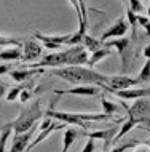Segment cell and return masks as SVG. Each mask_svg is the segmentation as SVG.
Segmentation results:
<instances>
[{
  "label": "cell",
  "mask_w": 150,
  "mask_h": 152,
  "mask_svg": "<svg viewBox=\"0 0 150 152\" xmlns=\"http://www.w3.org/2000/svg\"><path fill=\"white\" fill-rule=\"evenodd\" d=\"M50 74L74 85H96L99 88L109 80V75L93 71L88 66L86 67L85 66H66V67L50 69Z\"/></svg>",
  "instance_id": "obj_1"
},
{
  "label": "cell",
  "mask_w": 150,
  "mask_h": 152,
  "mask_svg": "<svg viewBox=\"0 0 150 152\" xmlns=\"http://www.w3.org/2000/svg\"><path fill=\"white\" fill-rule=\"evenodd\" d=\"M43 117H50L54 118V120H59L66 125H75L80 126V128L86 130L90 126V122H99V120H110L112 115H107V114H86V112H59V110H54V107H51L43 112Z\"/></svg>",
  "instance_id": "obj_2"
},
{
  "label": "cell",
  "mask_w": 150,
  "mask_h": 152,
  "mask_svg": "<svg viewBox=\"0 0 150 152\" xmlns=\"http://www.w3.org/2000/svg\"><path fill=\"white\" fill-rule=\"evenodd\" d=\"M42 117H43L42 104H40L38 99H35L32 104L26 106L13 122H8L5 125L0 126V130L2 128H11L14 133H26V131H29L32 128V126H35V123H37Z\"/></svg>",
  "instance_id": "obj_3"
},
{
  "label": "cell",
  "mask_w": 150,
  "mask_h": 152,
  "mask_svg": "<svg viewBox=\"0 0 150 152\" xmlns=\"http://www.w3.org/2000/svg\"><path fill=\"white\" fill-rule=\"evenodd\" d=\"M123 109L128 112V117H133L137 122V125H150V101L149 98L134 101L131 107H128L123 101H120Z\"/></svg>",
  "instance_id": "obj_4"
},
{
  "label": "cell",
  "mask_w": 150,
  "mask_h": 152,
  "mask_svg": "<svg viewBox=\"0 0 150 152\" xmlns=\"http://www.w3.org/2000/svg\"><path fill=\"white\" fill-rule=\"evenodd\" d=\"M105 48H115L118 53L120 59H121V67L123 71L126 69V66L129 64V56H131V40L128 37H120V39H112L104 42Z\"/></svg>",
  "instance_id": "obj_5"
},
{
  "label": "cell",
  "mask_w": 150,
  "mask_h": 152,
  "mask_svg": "<svg viewBox=\"0 0 150 152\" xmlns=\"http://www.w3.org/2000/svg\"><path fill=\"white\" fill-rule=\"evenodd\" d=\"M136 85H141V82L137 79L129 77V75H113V77L109 75L107 83L102 85L101 88H104V90H107V91L113 93V91H120V90L133 88V87H136Z\"/></svg>",
  "instance_id": "obj_6"
},
{
  "label": "cell",
  "mask_w": 150,
  "mask_h": 152,
  "mask_svg": "<svg viewBox=\"0 0 150 152\" xmlns=\"http://www.w3.org/2000/svg\"><path fill=\"white\" fill-rule=\"evenodd\" d=\"M128 29H129V24H128V21H126V18H125V16H120V18L117 19V21L113 23L102 35H101L99 40L104 43V42L112 40V39H120V37L126 35Z\"/></svg>",
  "instance_id": "obj_7"
},
{
  "label": "cell",
  "mask_w": 150,
  "mask_h": 152,
  "mask_svg": "<svg viewBox=\"0 0 150 152\" xmlns=\"http://www.w3.org/2000/svg\"><path fill=\"white\" fill-rule=\"evenodd\" d=\"M35 130H37V125L32 126L29 131H26V133H14L13 134V141H11L10 152H26L29 144H30V139L34 138Z\"/></svg>",
  "instance_id": "obj_8"
},
{
  "label": "cell",
  "mask_w": 150,
  "mask_h": 152,
  "mask_svg": "<svg viewBox=\"0 0 150 152\" xmlns=\"http://www.w3.org/2000/svg\"><path fill=\"white\" fill-rule=\"evenodd\" d=\"M42 50L43 47L38 45L35 40H27L22 43V56L21 61L22 63H30V61H37L42 56Z\"/></svg>",
  "instance_id": "obj_9"
},
{
  "label": "cell",
  "mask_w": 150,
  "mask_h": 152,
  "mask_svg": "<svg viewBox=\"0 0 150 152\" xmlns=\"http://www.w3.org/2000/svg\"><path fill=\"white\" fill-rule=\"evenodd\" d=\"M56 94L62 96V94H78V96H98L99 94V87L96 85H77L74 88H67V90H54Z\"/></svg>",
  "instance_id": "obj_10"
},
{
  "label": "cell",
  "mask_w": 150,
  "mask_h": 152,
  "mask_svg": "<svg viewBox=\"0 0 150 152\" xmlns=\"http://www.w3.org/2000/svg\"><path fill=\"white\" fill-rule=\"evenodd\" d=\"M112 94H115L120 99H142V98H150V87L120 90V91H113Z\"/></svg>",
  "instance_id": "obj_11"
},
{
  "label": "cell",
  "mask_w": 150,
  "mask_h": 152,
  "mask_svg": "<svg viewBox=\"0 0 150 152\" xmlns=\"http://www.w3.org/2000/svg\"><path fill=\"white\" fill-rule=\"evenodd\" d=\"M64 125H66V123H62V122L54 120V118H53L51 125H50V126H46V128H43V130H40V133L37 134V138H35V139H32V142L29 144V147H27V151H26V152H30L32 149H34V147H37V146L40 144V142H43V141H45V139H46L48 136H50V134L53 133V131L61 130Z\"/></svg>",
  "instance_id": "obj_12"
},
{
  "label": "cell",
  "mask_w": 150,
  "mask_h": 152,
  "mask_svg": "<svg viewBox=\"0 0 150 152\" xmlns=\"http://www.w3.org/2000/svg\"><path fill=\"white\" fill-rule=\"evenodd\" d=\"M118 133V126H110V128L107 130H98V131H85L83 136H88L91 139H102L105 142V147H107L110 142L113 141V138H115V134Z\"/></svg>",
  "instance_id": "obj_13"
},
{
  "label": "cell",
  "mask_w": 150,
  "mask_h": 152,
  "mask_svg": "<svg viewBox=\"0 0 150 152\" xmlns=\"http://www.w3.org/2000/svg\"><path fill=\"white\" fill-rule=\"evenodd\" d=\"M45 72V69H11L10 71V77L18 83H22V82L32 79V77H38Z\"/></svg>",
  "instance_id": "obj_14"
},
{
  "label": "cell",
  "mask_w": 150,
  "mask_h": 152,
  "mask_svg": "<svg viewBox=\"0 0 150 152\" xmlns=\"http://www.w3.org/2000/svg\"><path fill=\"white\" fill-rule=\"evenodd\" d=\"M80 134H83V131H78L77 128H67L62 136V149H61V152H69V149L72 147V144L77 141V138Z\"/></svg>",
  "instance_id": "obj_15"
},
{
  "label": "cell",
  "mask_w": 150,
  "mask_h": 152,
  "mask_svg": "<svg viewBox=\"0 0 150 152\" xmlns=\"http://www.w3.org/2000/svg\"><path fill=\"white\" fill-rule=\"evenodd\" d=\"M112 55V50L110 48H105V47H102V48H99V50H96L94 53H91V56L88 58V67L90 69H93L98 63H101V61H104L105 58H109V56Z\"/></svg>",
  "instance_id": "obj_16"
},
{
  "label": "cell",
  "mask_w": 150,
  "mask_h": 152,
  "mask_svg": "<svg viewBox=\"0 0 150 152\" xmlns=\"http://www.w3.org/2000/svg\"><path fill=\"white\" fill-rule=\"evenodd\" d=\"M22 47H10L0 51V61H21Z\"/></svg>",
  "instance_id": "obj_17"
},
{
  "label": "cell",
  "mask_w": 150,
  "mask_h": 152,
  "mask_svg": "<svg viewBox=\"0 0 150 152\" xmlns=\"http://www.w3.org/2000/svg\"><path fill=\"white\" fill-rule=\"evenodd\" d=\"M82 45L85 47V50L91 51V53H94L96 50L102 48V42H101L99 39H96V37H93V35H88V34L83 35V43Z\"/></svg>",
  "instance_id": "obj_18"
},
{
  "label": "cell",
  "mask_w": 150,
  "mask_h": 152,
  "mask_svg": "<svg viewBox=\"0 0 150 152\" xmlns=\"http://www.w3.org/2000/svg\"><path fill=\"white\" fill-rule=\"evenodd\" d=\"M134 126H137V122H136L133 117H128L126 120H125V123H123V125L120 126V130H118V133L115 134V138H113V141H120V139L123 138L125 134L128 133V131H131L133 128H134Z\"/></svg>",
  "instance_id": "obj_19"
},
{
  "label": "cell",
  "mask_w": 150,
  "mask_h": 152,
  "mask_svg": "<svg viewBox=\"0 0 150 152\" xmlns=\"http://www.w3.org/2000/svg\"><path fill=\"white\" fill-rule=\"evenodd\" d=\"M101 106H102V114H107V115H112L113 114H118L120 112V107L115 104V102L109 101L105 96H101Z\"/></svg>",
  "instance_id": "obj_20"
},
{
  "label": "cell",
  "mask_w": 150,
  "mask_h": 152,
  "mask_svg": "<svg viewBox=\"0 0 150 152\" xmlns=\"http://www.w3.org/2000/svg\"><path fill=\"white\" fill-rule=\"evenodd\" d=\"M0 47H22V42L16 37H8V35H0Z\"/></svg>",
  "instance_id": "obj_21"
},
{
  "label": "cell",
  "mask_w": 150,
  "mask_h": 152,
  "mask_svg": "<svg viewBox=\"0 0 150 152\" xmlns=\"http://www.w3.org/2000/svg\"><path fill=\"white\" fill-rule=\"evenodd\" d=\"M126 21L129 24V27H131V32H133V37H136V29H137V13H134L133 10H129L126 7Z\"/></svg>",
  "instance_id": "obj_22"
},
{
  "label": "cell",
  "mask_w": 150,
  "mask_h": 152,
  "mask_svg": "<svg viewBox=\"0 0 150 152\" xmlns=\"http://www.w3.org/2000/svg\"><path fill=\"white\" fill-rule=\"evenodd\" d=\"M137 80L141 83H147L150 82V59H147L142 66V69L139 71V75H137Z\"/></svg>",
  "instance_id": "obj_23"
},
{
  "label": "cell",
  "mask_w": 150,
  "mask_h": 152,
  "mask_svg": "<svg viewBox=\"0 0 150 152\" xmlns=\"http://www.w3.org/2000/svg\"><path fill=\"white\" fill-rule=\"evenodd\" d=\"M21 91H22L21 83L16 85V87H13V88H10V90H8V93H7V96H5V101H7V102L18 101V99H19V94H21Z\"/></svg>",
  "instance_id": "obj_24"
},
{
  "label": "cell",
  "mask_w": 150,
  "mask_h": 152,
  "mask_svg": "<svg viewBox=\"0 0 150 152\" xmlns=\"http://www.w3.org/2000/svg\"><path fill=\"white\" fill-rule=\"evenodd\" d=\"M11 128H2L0 130V152H5V147H7V142H8V138L11 134Z\"/></svg>",
  "instance_id": "obj_25"
},
{
  "label": "cell",
  "mask_w": 150,
  "mask_h": 152,
  "mask_svg": "<svg viewBox=\"0 0 150 152\" xmlns=\"http://www.w3.org/2000/svg\"><path fill=\"white\" fill-rule=\"evenodd\" d=\"M137 144H139V141H128V142H123V144L115 146L110 152H126L129 149H134Z\"/></svg>",
  "instance_id": "obj_26"
},
{
  "label": "cell",
  "mask_w": 150,
  "mask_h": 152,
  "mask_svg": "<svg viewBox=\"0 0 150 152\" xmlns=\"http://www.w3.org/2000/svg\"><path fill=\"white\" fill-rule=\"evenodd\" d=\"M128 8H129V10H133L137 15H141L142 11H145V8H144V5H142L141 0H128Z\"/></svg>",
  "instance_id": "obj_27"
},
{
  "label": "cell",
  "mask_w": 150,
  "mask_h": 152,
  "mask_svg": "<svg viewBox=\"0 0 150 152\" xmlns=\"http://www.w3.org/2000/svg\"><path fill=\"white\" fill-rule=\"evenodd\" d=\"M37 40H40V42H42V47L46 48V50H59V48H61V45L53 43V42H48V40H45V39H37Z\"/></svg>",
  "instance_id": "obj_28"
},
{
  "label": "cell",
  "mask_w": 150,
  "mask_h": 152,
  "mask_svg": "<svg viewBox=\"0 0 150 152\" xmlns=\"http://www.w3.org/2000/svg\"><path fill=\"white\" fill-rule=\"evenodd\" d=\"M32 94H34V93H32V90H22L21 94H19V99L18 101L22 102V104H26V102L32 98Z\"/></svg>",
  "instance_id": "obj_29"
},
{
  "label": "cell",
  "mask_w": 150,
  "mask_h": 152,
  "mask_svg": "<svg viewBox=\"0 0 150 152\" xmlns=\"http://www.w3.org/2000/svg\"><path fill=\"white\" fill-rule=\"evenodd\" d=\"M96 149V144H94V139H91V138H88V142L83 146V149L82 152H94Z\"/></svg>",
  "instance_id": "obj_30"
},
{
  "label": "cell",
  "mask_w": 150,
  "mask_h": 152,
  "mask_svg": "<svg viewBox=\"0 0 150 152\" xmlns=\"http://www.w3.org/2000/svg\"><path fill=\"white\" fill-rule=\"evenodd\" d=\"M8 83H5L3 80H0V101L2 99H5V96H7V93H8Z\"/></svg>",
  "instance_id": "obj_31"
},
{
  "label": "cell",
  "mask_w": 150,
  "mask_h": 152,
  "mask_svg": "<svg viewBox=\"0 0 150 152\" xmlns=\"http://www.w3.org/2000/svg\"><path fill=\"white\" fill-rule=\"evenodd\" d=\"M134 152H150V144H147V142H139L134 147Z\"/></svg>",
  "instance_id": "obj_32"
},
{
  "label": "cell",
  "mask_w": 150,
  "mask_h": 152,
  "mask_svg": "<svg viewBox=\"0 0 150 152\" xmlns=\"http://www.w3.org/2000/svg\"><path fill=\"white\" fill-rule=\"evenodd\" d=\"M149 21H150V18L149 16H144V15H137V24L139 26H142V27H145L149 24Z\"/></svg>",
  "instance_id": "obj_33"
},
{
  "label": "cell",
  "mask_w": 150,
  "mask_h": 152,
  "mask_svg": "<svg viewBox=\"0 0 150 152\" xmlns=\"http://www.w3.org/2000/svg\"><path fill=\"white\" fill-rule=\"evenodd\" d=\"M10 71H11V63L0 64V75H5V74H10Z\"/></svg>",
  "instance_id": "obj_34"
},
{
  "label": "cell",
  "mask_w": 150,
  "mask_h": 152,
  "mask_svg": "<svg viewBox=\"0 0 150 152\" xmlns=\"http://www.w3.org/2000/svg\"><path fill=\"white\" fill-rule=\"evenodd\" d=\"M144 56H145L147 59H150V43H149L147 47L144 48Z\"/></svg>",
  "instance_id": "obj_35"
},
{
  "label": "cell",
  "mask_w": 150,
  "mask_h": 152,
  "mask_svg": "<svg viewBox=\"0 0 150 152\" xmlns=\"http://www.w3.org/2000/svg\"><path fill=\"white\" fill-rule=\"evenodd\" d=\"M144 29H145V35H147V37H150V21H149V24L144 27Z\"/></svg>",
  "instance_id": "obj_36"
},
{
  "label": "cell",
  "mask_w": 150,
  "mask_h": 152,
  "mask_svg": "<svg viewBox=\"0 0 150 152\" xmlns=\"http://www.w3.org/2000/svg\"><path fill=\"white\" fill-rule=\"evenodd\" d=\"M121 2H123V5H125V7H128V0H121Z\"/></svg>",
  "instance_id": "obj_37"
},
{
  "label": "cell",
  "mask_w": 150,
  "mask_h": 152,
  "mask_svg": "<svg viewBox=\"0 0 150 152\" xmlns=\"http://www.w3.org/2000/svg\"><path fill=\"white\" fill-rule=\"evenodd\" d=\"M142 128H144L145 131H147V133H150V130H149V128H145V126H142Z\"/></svg>",
  "instance_id": "obj_38"
},
{
  "label": "cell",
  "mask_w": 150,
  "mask_h": 152,
  "mask_svg": "<svg viewBox=\"0 0 150 152\" xmlns=\"http://www.w3.org/2000/svg\"><path fill=\"white\" fill-rule=\"evenodd\" d=\"M104 152H107V151H104Z\"/></svg>",
  "instance_id": "obj_39"
}]
</instances>
